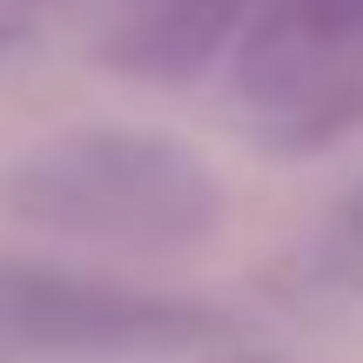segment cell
I'll list each match as a JSON object with an SVG mask.
<instances>
[{
    "mask_svg": "<svg viewBox=\"0 0 363 363\" xmlns=\"http://www.w3.org/2000/svg\"><path fill=\"white\" fill-rule=\"evenodd\" d=\"M0 208L61 242L175 256L222 222V189L195 148L142 128H67L0 175Z\"/></svg>",
    "mask_w": 363,
    "mask_h": 363,
    "instance_id": "obj_1",
    "label": "cell"
},
{
    "mask_svg": "<svg viewBox=\"0 0 363 363\" xmlns=\"http://www.w3.org/2000/svg\"><path fill=\"white\" fill-rule=\"evenodd\" d=\"M229 350V316L189 296L0 262V363H195Z\"/></svg>",
    "mask_w": 363,
    "mask_h": 363,
    "instance_id": "obj_2",
    "label": "cell"
},
{
    "mask_svg": "<svg viewBox=\"0 0 363 363\" xmlns=\"http://www.w3.org/2000/svg\"><path fill=\"white\" fill-rule=\"evenodd\" d=\"M235 94L276 148L343 142L363 121V0H256Z\"/></svg>",
    "mask_w": 363,
    "mask_h": 363,
    "instance_id": "obj_3",
    "label": "cell"
},
{
    "mask_svg": "<svg viewBox=\"0 0 363 363\" xmlns=\"http://www.w3.org/2000/svg\"><path fill=\"white\" fill-rule=\"evenodd\" d=\"M108 61L142 81H189L242 34L256 0H108Z\"/></svg>",
    "mask_w": 363,
    "mask_h": 363,
    "instance_id": "obj_4",
    "label": "cell"
},
{
    "mask_svg": "<svg viewBox=\"0 0 363 363\" xmlns=\"http://www.w3.org/2000/svg\"><path fill=\"white\" fill-rule=\"evenodd\" d=\"M222 363H256V357H222Z\"/></svg>",
    "mask_w": 363,
    "mask_h": 363,
    "instance_id": "obj_5",
    "label": "cell"
},
{
    "mask_svg": "<svg viewBox=\"0 0 363 363\" xmlns=\"http://www.w3.org/2000/svg\"><path fill=\"white\" fill-rule=\"evenodd\" d=\"M13 7H34V0H13Z\"/></svg>",
    "mask_w": 363,
    "mask_h": 363,
    "instance_id": "obj_6",
    "label": "cell"
},
{
    "mask_svg": "<svg viewBox=\"0 0 363 363\" xmlns=\"http://www.w3.org/2000/svg\"><path fill=\"white\" fill-rule=\"evenodd\" d=\"M0 34H7V27H0Z\"/></svg>",
    "mask_w": 363,
    "mask_h": 363,
    "instance_id": "obj_7",
    "label": "cell"
}]
</instances>
